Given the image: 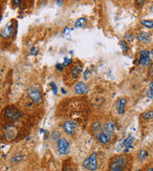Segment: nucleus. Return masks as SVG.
I'll return each instance as SVG.
<instances>
[{
  "mask_svg": "<svg viewBox=\"0 0 153 171\" xmlns=\"http://www.w3.org/2000/svg\"><path fill=\"white\" fill-rule=\"evenodd\" d=\"M127 165V159L126 156L120 155L116 157L110 165L109 171H124Z\"/></svg>",
  "mask_w": 153,
  "mask_h": 171,
  "instance_id": "1",
  "label": "nucleus"
},
{
  "mask_svg": "<svg viewBox=\"0 0 153 171\" xmlns=\"http://www.w3.org/2000/svg\"><path fill=\"white\" fill-rule=\"evenodd\" d=\"M28 95L35 104H39L42 102V96L41 91L38 85H34L29 87L28 89Z\"/></svg>",
  "mask_w": 153,
  "mask_h": 171,
  "instance_id": "2",
  "label": "nucleus"
},
{
  "mask_svg": "<svg viewBox=\"0 0 153 171\" xmlns=\"http://www.w3.org/2000/svg\"><path fill=\"white\" fill-rule=\"evenodd\" d=\"M83 167L90 171H95L98 168V161H97V154L92 153L87 159L84 160L82 164Z\"/></svg>",
  "mask_w": 153,
  "mask_h": 171,
  "instance_id": "3",
  "label": "nucleus"
},
{
  "mask_svg": "<svg viewBox=\"0 0 153 171\" xmlns=\"http://www.w3.org/2000/svg\"><path fill=\"white\" fill-rule=\"evenodd\" d=\"M57 150L60 155L68 154L70 150V144L68 141L63 138H60L57 140Z\"/></svg>",
  "mask_w": 153,
  "mask_h": 171,
  "instance_id": "4",
  "label": "nucleus"
},
{
  "mask_svg": "<svg viewBox=\"0 0 153 171\" xmlns=\"http://www.w3.org/2000/svg\"><path fill=\"white\" fill-rule=\"evenodd\" d=\"M139 64L142 66L148 67L151 65V58H150V52L147 49H143L140 52V58H139Z\"/></svg>",
  "mask_w": 153,
  "mask_h": 171,
  "instance_id": "5",
  "label": "nucleus"
},
{
  "mask_svg": "<svg viewBox=\"0 0 153 171\" xmlns=\"http://www.w3.org/2000/svg\"><path fill=\"white\" fill-rule=\"evenodd\" d=\"M5 115L9 118V119H12V120H17L18 118L21 117V112L19 111V110L14 107H10L8 108H6L5 110Z\"/></svg>",
  "mask_w": 153,
  "mask_h": 171,
  "instance_id": "6",
  "label": "nucleus"
},
{
  "mask_svg": "<svg viewBox=\"0 0 153 171\" xmlns=\"http://www.w3.org/2000/svg\"><path fill=\"white\" fill-rule=\"evenodd\" d=\"M64 131L68 135H73L76 131V124L72 121H67L63 125Z\"/></svg>",
  "mask_w": 153,
  "mask_h": 171,
  "instance_id": "7",
  "label": "nucleus"
},
{
  "mask_svg": "<svg viewBox=\"0 0 153 171\" xmlns=\"http://www.w3.org/2000/svg\"><path fill=\"white\" fill-rule=\"evenodd\" d=\"M14 28L12 24H9L7 25L1 33V36L3 38H11L13 35H14Z\"/></svg>",
  "mask_w": 153,
  "mask_h": 171,
  "instance_id": "8",
  "label": "nucleus"
},
{
  "mask_svg": "<svg viewBox=\"0 0 153 171\" xmlns=\"http://www.w3.org/2000/svg\"><path fill=\"white\" fill-rule=\"evenodd\" d=\"M75 91L78 93V94H84V93H87L88 91V87L86 84L80 82L75 86Z\"/></svg>",
  "mask_w": 153,
  "mask_h": 171,
  "instance_id": "9",
  "label": "nucleus"
},
{
  "mask_svg": "<svg viewBox=\"0 0 153 171\" xmlns=\"http://www.w3.org/2000/svg\"><path fill=\"white\" fill-rule=\"evenodd\" d=\"M126 100L124 98H121L119 99L118 101L116 102V110L119 114H122L123 113L124 111V107H126Z\"/></svg>",
  "mask_w": 153,
  "mask_h": 171,
  "instance_id": "10",
  "label": "nucleus"
},
{
  "mask_svg": "<svg viewBox=\"0 0 153 171\" xmlns=\"http://www.w3.org/2000/svg\"><path fill=\"white\" fill-rule=\"evenodd\" d=\"M110 139H111V136L108 135L107 133H105L104 131L103 132H100L98 134V140L99 142L101 143V144H107L110 142Z\"/></svg>",
  "mask_w": 153,
  "mask_h": 171,
  "instance_id": "11",
  "label": "nucleus"
},
{
  "mask_svg": "<svg viewBox=\"0 0 153 171\" xmlns=\"http://www.w3.org/2000/svg\"><path fill=\"white\" fill-rule=\"evenodd\" d=\"M103 129H104L105 133H107L108 135L112 136L114 134V131H115V124L113 122H108L106 125L104 126Z\"/></svg>",
  "mask_w": 153,
  "mask_h": 171,
  "instance_id": "12",
  "label": "nucleus"
},
{
  "mask_svg": "<svg viewBox=\"0 0 153 171\" xmlns=\"http://www.w3.org/2000/svg\"><path fill=\"white\" fill-rule=\"evenodd\" d=\"M138 40L140 42H143V43H148L149 39H150V34L148 33H146V32H141L138 36H137Z\"/></svg>",
  "mask_w": 153,
  "mask_h": 171,
  "instance_id": "13",
  "label": "nucleus"
},
{
  "mask_svg": "<svg viewBox=\"0 0 153 171\" xmlns=\"http://www.w3.org/2000/svg\"><path fill=\"white\" fill-rule=\"evenodd\" d=\"M82 72V66H81V65H76V66H75L74 68H73V69H72V74H73V77L74 78H76L79 75H80V73Z\"/></svg>",
  "mask_w": 153,
  "mask_h": 171,
  "instance_id": "14",
  "label": "nucleus"
},
{
  "mask_svg": "<svg viewBox=\"0 0 153 171\" xmlns=\"http://www.w3.org/2000/svg\"><path fill=\"white\" fill-rule=\"evenodd\" d=\"M134 142V137L133 136H128L126 140L123 141V146L126 147L127 149L132 147V144Z\"/></svg>",
  "mask_w": 153,
  "mask_h": 171,
  "instance_id": "15",
  "label": "nucleus"
},
{
  "mask_svg": "<svg viewBox=\"0 0 153 171\" xmlns=\"http://www.w3.org/2000/svg\"><path fill=\"white\" fill-rule=\"evenodd\" d=\"M142 118L145 120H150L153 119V110H148V111H146L142 114Z\"/></svg>",
  "mask_w": 153,
  "mask_h": 171,
  "instance_id": "16",
  "label": "nucleus"
},
{
  "mask_svg": "<svg viewBox=\"0 0 153 171\" xmlns=\"http://www.w3.org/2000/svg\"><path fill=\"white\" fill-rule=\"evenodd\" d=\"M85 24H86V19L85 18H80V19L76 20L75 26H76V28H82V27H84Z\"/></svg>",
  "mask_w": 153,
  "mask_h": 171,
  "instance_id": "17",
  "label": "nucleus"
},
{
  "mask_svg": "<svg viewBox=\"0 0 153 171\" xmlns=\"http://www.w3.org/2000/svg\"><path fill=\"white\" fill-rule=\"evenodd\" d=\"M141 24L143 27H147L148 29H152L153 28V21H151V20H142Z\"/></svg>",
  "mask_w": 153,
  "mask_h": 171,
  "instance_id": "18",
  "label": "nucleus"
},
{
  "mask_svg": "<svg viewBox=\"0 0 153 171\" xmlns=\"http://www.w3.org/2000/svg\"><path fill=\"white\" fill-rule=\"evenodd\" d=\"M120 45H121V48L122 49V51H123L124 52H128V46H127V44H126V41H123V40H122V41L120 42Z\"/></svg>",
  "mask_w": 153,
  "mask_h": 171,
  "instance_id": "19",
  "label": "nucleus"
},
{
  "mask_svg": "<svg viewBox=\"0 0 153 171\" xmlns=\"http://www.w3.org/2000/svg\"><path fill=\"white\" fill-rule=\"evenodd\" d=\"M147 157V151H146L145 149H142L140 151V154H139V159L143 161V160H145Z\"/></svg>",
  "mask_w": 153,
  "mask_h": 171,
  "instance_id": "20",
  "label": "nucleus"
},
{
  "mask_svg": "<svg viewBox=\"0 0 153 171\" xmlns=\"http://www.w3.org/2000/svg\"><path fill=\"white\" fill-rule=\"evenodd\" d=\"M51 138H52L53 140H59V139H60V133L56 132V131L53 132L52 135H51Z\"/></svg>",
  "mask_w": 153,
  "mask_h": 171,
  "instance_id": "21",
  "label": "nucleus"
},
{
  "mask_svg": "<svg viewBox=\"0 0 153 171\" xmlns=\"http://www.w3.org/2000/svg\"><path fill=\"white\" fill-rule=\"evenodd\" d=\"M22 159H24V156L19 155V156H17V157L13 158V159H12V162H18V161H21Z\"/></svg>",
  "mask_w": 153,
  "mask_h": 171,
  "instance_id": "22",
  "label": "nucleus"
},
{
  "mask_svg": "<svg viewBox=\"0 0 153 171\" xmlns=\"http://www.w3.org/2000/svg\"><path fill=\"white\" fill-rule=\"evenodd\" d=\"M63 171H74V169H73L72 166L69 165H64V166H63Z\"/></svg>",
  "mask_w": 153,
  "mask_h": 171,
  "instance_id": "23",
  "label": "nucleus"
},
{
  "mask_svg": "<svg viewBox=\"0 0 153 171\" xmlns=\"http://www.w3.org/2000/svg\"><path fill=\"white\" fill-rule=\"evenodd\" d=\"M93 129H94V131L98 132L99 130L101 129V124H99V123L95 124V125H94V126H93Z\"/></svg>",
  "mask_w": 153,
  "mask_h": 171,
  "instance_id": "24",
  "label": "nucleus"
},
{
  "mask_svg": "<svg viewBox=\"0 0 153 171\" xmlns=\"http://www.w3.org/2000/svg\"><path fill=\"white\" fill-rule=\"evenodd\" d=\"M69 63H71V58H68V57H65L64 59V63H63V66H67Z\"/></svg>",
  "mask_w": 153,
  "mask_h": 171,
  "instance_id": "25",
  "label": "nucleus"
},
{
  "mask_svg": "<svg viewBox=\"0 0 153 171\" xmlns=\"http://www.w3.org/2000/svg\"><path fill=\"white\" fill-rule=\"evenodd\" d=\"M126 39H128V40H130V41H132V40H133V38H134V36H133V34L132 33H126Z\"/></svg>",
  "mask_w": 153,
  "mask_h": 171,
  "instance_id": "26",
  "label": "nucleus"
},
{
  "mask_svg": "<svg viewBox=\"0 0 153 171\" xmlns=\"http://www.w3.org/2000/svg\"><path fill=\"white\" fill-rule=\"evenodd\" d=\"M147 95L149 97V98H153V91H152V90H148V91L147 92Z\"/></svg>",
  "mask_w": 153,
  "mask_h": 171,
  "instance_id": "27",
  "label": "nucleus"
},
{
  "mask_svg": "<svg viewBox=\"0 0 153 171\" xmlns=\"http://www.w3.org/2000/svg\"><path fill=\"white\" fill-rule=\"evenodd\" d=\"M149 72H150L151 75H153V64H151L150 67H149Z\"/></svg>",
  "mask_w": 153,
  "mask_h": 171,
  "instance_id": "28",
  "label": "nucleus"
},
{
  "mask_svg": "<svg viewBox=\"0 0 153 171\" xmlns=\"http://www.w3.org/2000/svg\"><path fill=\"white\" fill-rule=\"evenodd\" d=\"M52 86H53V91L55 92V94H56V87L54 84H52Z\"/></svg>",
  "mask_w": 153,
  "mask_h": 171,
  "instance_id": "29",
  "label": "nucleus"
},
{
  "mask_svg": "<svg viewBox=\"0 0 153 171\" xmlns=\"http://www.w3.org/2000/svg\"><path fill=\"white\" fill-rule=\"evenodd\" d=\"M36 52H37V49H36V48H34V49H33V51H32V52H31V53H32V54H35V53H36Z\"/></svg>",
  "mask_w": 153,
  "mask_h": 171,
  "instance_id": "30",
  "label": "nucleus"
},
{
  "mask_svg": "<svg viewBox=\"0 0 153 171\" xmlns=\"http://www.w3.org/2000/svg\"><path fill=\"white\" fill-rule=\"evenodd\" d=\"M149 89L152 90V91H153V81L149 84Z\"/></svg>",
  "mask_w": 153,
  "mask_h": 171,
  "instance_id": "31",
  "label": "nucleus"
},
{
  "mask_svg": "<svg viewBox=\"0 0 153 171\" xmlns=\"http://www.w3.org/2000/svg\"><path fill=\"white\" fill-rule=\"evenodd\" d=\"M150 58L153 59V49H152V51H151V52H150Z\"/></svg>",
  "mask_w": 153,
  "mask_h": 171,
  "instance_id": "32",
  "label": "nucleus"
},
{
  "mask_svg": "<svg viewBox=\"0 0 153 171\" xmlns=\"http://www.w3.org/2000/svg\"><path fill=\"white\" fill-rule=\"evenodd\" d=\"M147 171H153V167H150Z\"/></svg>",
  "mask_w": 153,
  "mask_h": 171,
  "instance_id": "33",
  "label": "nucleus"
},
{
  "mask_svg": "<svg viewBox=\"0 0 153 171\" xmlns=\"http://www.w3.org/2000/svg\"><path fill=\"white\" fill-rule=\"evenodd\" d=\"M151 12L153 13V5H152V7H151Z\"/></svg>",
  "mask_w": 153,
  "mask_h": 171,
  "instance_id": "34",
  "label": "nucleus"
}]
</instances>
